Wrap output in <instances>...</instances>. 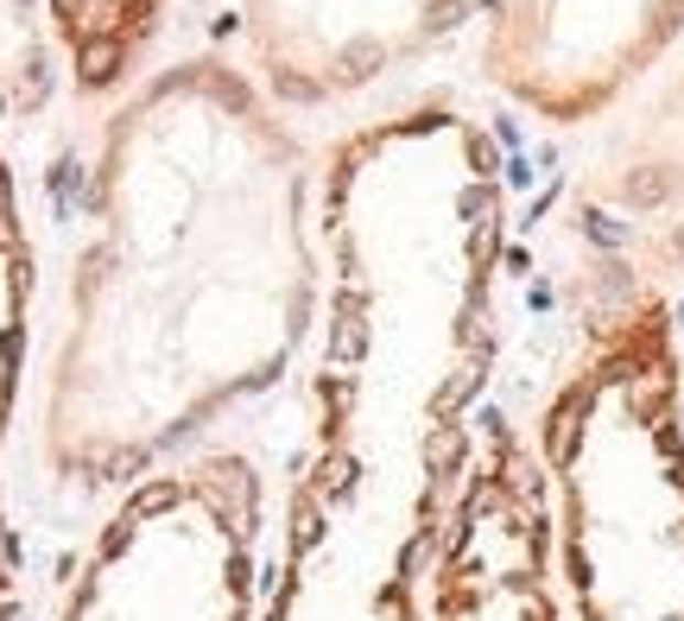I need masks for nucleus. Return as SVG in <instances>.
<instances>
[{
	"mask_svg": "<svg viewBox=\"0 0 684 621\" xmlns=\"http://www.w3.org/2000/svg\"><path fill=\"white\" fill-rule=\"evenodd\" d=\"M115 70V45H96V52H83V77H108Z\"/></svg>",
	"mask_w": 684,
	"mask_h": 621,
	"instance_id": "1",
	"label": "nucleus"
}]
</instances>
